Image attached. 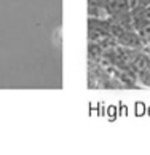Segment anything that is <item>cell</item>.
Returning a JSON list of instances; mask_svg holds the SVG:
<instances>
[{
    "label": "cell",
    "instance_id": "6da1fadb",
    "mask_svg": "<svg viewBox=\"0 0 150 155\" xmlns=\"http://www.w3.org/2000/svg\"><path fill=\"white\" fill-rule=\"evenodd\" d=\"M110 34H112L113 40L117 42V45H122V47H126V48H132V50L144 48V42L134 27H123V26H118L115 22H112Z\"/></svg>",
    "mask_w": 150,
    "mask_h": 155
},
{
    "label": "cell",
    "instance_id": "7a4b0ae2",
    "mask_svg": "<svg viewBox=\"0 0 150 155\" xmlns=\"http://www.w3.org/2000/svg\"><path fill=\"white\" fill-rule=\"evenodd\" d=\"M112 21L107 18H88V42H101V40L112 37Z\"/></svg>",
    "mask_w": 150,
    "mask_h": 155
},
{
    "label": "cell",
    "instance_id": "3957f363",
    "mask_svg": "<svg viewBox=\"0 0 150 155\" xmlns=\"http://www.w3.org/2000/svg\"><path fill=\"white\" fill-rule=\"evenodd\" d=\"M131 2L129 0H104V10L106 16L110 19L120 18L123 15L131 13Z\"/></svg>",
    "mask_w": 150,
    "mask_h": 155
},
{
    "label": "cell",
    "instance_id": "277c9868",
    "mask_svg": "<svg viewBox=\"0 0 150 155\" xmlns=\"http://www.w3.org/2000/svg\"><path fill=\"white\" fill-rule=\"evenodd\" d=\"M137 82H139V87L150 88V69H147V71H144L141 74H137Z\"/></svg>",
    "mask_w": 150,
    "mask_h": 155
},
{
    "label": "cell",
    "instance_id": "5b68a950",
    "mask_svg": "<svg viewBox=\"0 0 150 155\" xmlns=\"http://www.w3.org/2000/svg\"><path fill=\"white\" fill-rule=\"evenodd\" d=\"M150 3V0H137L136 2V7H147Z\"/></svg>",
    "mask_w": 150,
    "mask_h": 155
}]
</instances>
